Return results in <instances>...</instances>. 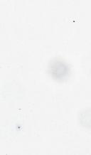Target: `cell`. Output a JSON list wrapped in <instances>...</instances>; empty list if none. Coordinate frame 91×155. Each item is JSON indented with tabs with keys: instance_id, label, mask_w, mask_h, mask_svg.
I'll use <instances>...</instances> for the list:
<instances>
[{
	"instance_id": "1",
	"label": "cell",
	"mask_w": 91,
	"mask_h": 155,
	"mask_svg": "<svg viewBox=\"0 0 91 155\" xmlns=\"http://www.w3.org/2000/svg\"><path fill=\"white\" fill-rule=\"evenodd\" d=\"M48 72L54 80L62 82L69 77L70 68L65 61L60 58H55L49 63Z\"/></svg>"
}]
</instances>
